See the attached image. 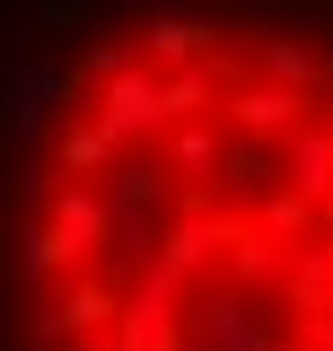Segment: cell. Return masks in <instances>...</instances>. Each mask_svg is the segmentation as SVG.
Instances as JSON below:
<instances>
[{
    "label": "cell",
    "instance_id": "6da1fadb",
    "mask_svg": "<svg viewBox=\"0 0 333 351\" xmlns=\"http://www.w3.org/2000/svg\"><path fill=\"white\" fill-rule=\"evenodd\" d=\"M0 351H333V0H0Z\"/></svg>",
    "mask_w": 333,
    "mask_h": 351
}]
</instances>
